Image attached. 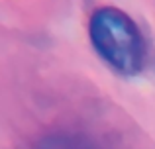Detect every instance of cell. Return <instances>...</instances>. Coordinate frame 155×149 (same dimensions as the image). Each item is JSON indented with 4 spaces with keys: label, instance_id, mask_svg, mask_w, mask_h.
Returning <instances> with one entry per match:
<instances>
[{
    "label": "cell",
    "instance_id": "1",
    "mask_svg": "<svg viewBox=\"0 0 155 149\" xmlns=\"http://www.w3.org/2000/svg\"><path fill=\"white\" fill-rule=\"evenodd\" d=\"M88 35L96 53L122 75H137L145 65V39L126 12L112 6L94 10Z\"/></svg>",
    "mask_w": 155,
    "mask_h": 149
},
{
    "label": "cell",
    "instance_id": "2",
    "mask_svg": "<svg viewBox=\"0 0 155 149\" xmlns=\"http://www.w3.org/2000/svg\"><path fill=\"white\" fill-rule=\"evenodd\" d=\"M39 149H88L87 145L75 141V139H67V138H57V139H49L45 141Z\"/></svg>",
    "mask_w": 155,
    "mask_h": 149
}]
</instances>
